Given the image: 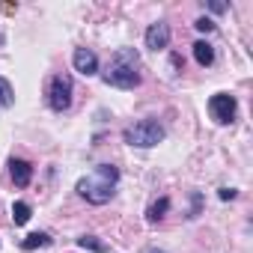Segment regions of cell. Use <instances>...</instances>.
I'll use <instances>...</instances> for the list:
<instances>
[{
  "mask_svg": "<svg viewBox=\"0 0 253 253\" xmlns=\"http://www.w3.org/2000/svg\"><path fill=\"white\" fill-rule=\"evenodd\" d=\"M107 86H119V89H134L140 86V57L134 48H119L110 63L101 72Z\"/></svg>",
  "mask_w": 253,
  "mask_h": 253,
  "instance_id": "cell-1",
  "label": "cell"
},
{
  "mask_svg": "<svg viewBox=\"0 0 253 253\" xmlns=\"http://www.w3.org/2000/svg\"><path fill=\"white\" fill-rule=\"evenodd\" d=\"M116 182H119V170H116L113 164H98L89 176H84V179L78 182V194H81L86 203H92V206H104V203L113 200Z\"/></svg>",
  "mask_w": 253,
  "mask_h": 253,
  "instance_id": "cell-2",
  "label": "cell"
},
{
  "mask_svg": "<svg viewBox=\"0 0 253 253\" xmlns=\"http://www.w3.org/2000/svg\"><path fill=\"white\" fill-rule=\"evenodd\" d=\"M125 143L128 146H137V149H152L164 140V125L155 122V119H140L134 125H128V128L122 131Z\"/></svg>",
  "mask_w": 253,
  "mask_h": 253,
  "instance_id": "cell-3",
  "label": "cell"
},
{
  "mask_svg": "<svg viewBox=\"0 0 253 253\" xmlns=\"http://www.w3.org/2000/svg\"><path fill=\"white\" fill-rule=\"evenodd\" d=\"M72 78L69 75H54L51 81H48V104H51V110H57V113H63V110H69V104H72Z\"/></svg>",
  "mask_w": 253,
  "mask_h": 253,
  "instance_id": "cell-4",
  "label": "cell"
},
{
  "mask_svg": "<svg viewBox=\"0 0 253 253\" xmlns=\"http://www.w3.org/2000/svg\"><path fill=\"white\" fill-rule=\"evenodd\" d=\"M209 110H211V119H214V122L226 125V122L235 119L238 101H235V95H229V92H217V95L209 98Z\"/></svg>",
  "mask_w": 253,
  "mask_h": 253,
  "instance_id": "cell-5",
  "label": "cell"
},
{
  "mask_svg": "<svg viewBox=\"0 0 253 253\" xmlns=\"http://www.w3.org/2000/svg\"><path fill=\"white\" fill-rule=\"evenodd\" d=\"M167 45H170V24H164V21L149 24V30H146V48L164 51Z\"/></svg>",
  "mask_w": 253,
  "mask_h": 253,
  "instance_id": "cell-6",
  "label": "cell"
},
{
  "mask_svg": "<svg viewBox=\"0 0 253 253\" xmlns=\"http://www.w3.org/2000/svg\"><path fill=\"white\" fill-rule=\"evenodd\" d=\"M72 63H75V72H81V75H95L98 72V57H95V51H89V48H78L75 54H72Z\"/></svg>",
  "mask_w": 253,
  "mask_h": 253,
  "instance_id": "cell-7",
  "label": "cell"
},
{
  "mask_svg": "<svg viewBox=\"0 0 253 253\" xmlns=\"http://www.w3.org/2000/svg\"><path fill=\"white\" fill-rule=\"evenodd\" d=\"M9 173H12V182H15L18 188H27L30 179H33V167H30L27 161H21V158H12V161H9Z\"/></svg>",
  "mask_w": 253,
  "mask_h": 253,
  "instance_id": "cell-8",
  "label": "cell"
},
{
  "mask_svg": "<svg viewBox=\"0 0 253 253\" xmlns=\"http://www.w3.org/2000/svg\"><path fill=\"white\" fill-rule=\"evenodd\" d=\"M194 60H197L200 66H211V63H214V48H211L206 39L194 42Z\"/></svg>",
  "mask_w": 253,
  "mask_h": 253,
  "instance_id": "cell-9",
  "label": "cell"
},
{
  "mask_svg": "<svg viewBox=\"0 0 253 253\" xmlns=\"http://www.w3.org/2000/svg\"><path fill=\"white\" fill-rule=\"evenodd\" d=\"M167 209H170V200L167 197H161V200H155L152 206H149V211H146V217L155 223V220H161L164 214H167Z\"/></svg>",
  "mask_w": 253,
  "mask_h": 253,
  "instance_id": "cell-10",
  "label": "cell"
},
{
  "mask_svg": "<svg viewBox=\"0 0 253 253\" xmlns=\"http://www.w3.org/2000/svg\"><path fill=\"white\" fill-rule=\"evenodd\" d=\"M30 214H33V209H30L27 203H15V206H12V220H15V226H24V223L30 220Z\"/></svg>",
  "mask_w": 253,
  "mask_h": 253,
  "instance_id": "cell-11",
  "label": "cell"
},
{
  "mask_svg": "<svg viewBox=\"0 0 253 253\" xmlns=\"http://www.w3.org/2000/svg\"><path fill=\"white\" fill-rule=\"evenodd\" d=\"M48 244H51V238H48L45 232H33V235H27V238L21 241L24 250H36V247H48Z\"/></svg>",
  "mask_w": 253,
  "mask_h": 253,
  "instance_id": "cell-12",
  "label": "cell"
},
{
  "mask_svg": "<svg viewBox=\"0 0 253 253\" xmlns=\"http://www.w3.org/2000/svg\"><path fill=\"white\" fill-rule=\"evenodd\" d=\"M15 101V92H12V84L6 78H0V107H12Z\"/></svg>",
  "mask_w": 253,
  "mask_h": 253,
  "instance_id": "cell-13",
  "label": "cell"
},
{
  "mask_svg": "<svg viewBox=\"0 0 253 253\" xmlns=\"http://www.w3.org/2000/svg\"><path fill=\"white\" fill-rule=\"evenodd\" d=\"M78 247H84V250H95V253H107V247H104L101 241H95V235H81V238H78Z\"/></svg>",
  "mask_w": 253,
  "mask_h": 253,
  "instance_id": "cell-14",
  "label": "cell"
},
{
  "mask_svg": "<svg viewBox=\"0 0 253 253\" xmlns=\"http://www.w3.org/2000/svg\"><path fill=\"white\" fill-rule=\"evenodd\" d=\"M194 27H197V30H203V33H211V30H214V21H209V18H200Z\"/></svg>",
  "mask_w": 253,
  "mask_h": 253,
  "instance_id": "cell-15",
  "label": "cell"
},
{
  "mask_svg": "<svg viewBox=\"0 0 253 253\" xmlns=\"http://www.w3.org/2000/svg\"><path fill=\"white\" fill-rule=\"evenodd\" d=\"M235 188H220V200H235Z\"/></svg>",
  "mask_w": 253,
  "mask_h": 253,
  "instance_id": "cell-16",
  "label": "cell"
},
{
  "mask_svg": "<svg viewBox=\"0 0 253 253\" xmlns=\"http://www.w3.org/2000/svg\"><path fill=\"white\" fill-rule=\"evenodd\" d=\"M211 6V12H226V3H217V0H214V3H209Z\"/></svg>",
  "mask_w": 253,
  "mask_h": 253,
  "instance_id": "cell-17",
  "label": "cell"
},
{
  "mask_svg": "<svg viewBox=\"0 0 253 253\" xmlns=\"http://www.w3.org/2000/svg\"><path fill=\"white\" fill-rule=\"evenodd\" d=\"M146 253H167V250H158V247H152V250H146Z\"/></svg>",
  "mask_w": 253,
  "mask_h": 253,
  "instance_id": "cell-18",
  "label": "cell"
}]
</instances>
